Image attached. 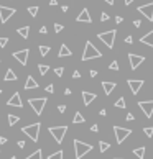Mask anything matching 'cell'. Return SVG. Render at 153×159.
<instances>
[{
    "label": "cell",
    "mask_w": 153,
    "mask_h": 159,
    "mask_svg": "<svg viewBox=\"0 0 153 159\" xmlns=\"http://www.w3.org/2000/svg\"><path fill=\"white\" fill-rule=\"evenodd\" d=\"M97 57H102V53H100L91 41H87L86 43V46H84V53H82V61L97 59Z\"/></svg>",
    "instance_id": "obj_1"
},
{
    "label": "cell",
    "mask_w": 153,
    "mask_h": 159,
    "mask_svg": "<svg viewBox=\"0 0 153 159\" xmlns=\"http://www.w3.org/2000/svg\"><path fill=\"white\" fill-rule=\"evenodd\" d=\"M74 156L76 159H82L87 152L92 151V144H87V143H82L79 139H74Z\"/></svg>",
    "instance_id": "obj_2"
},
{
    "label": "cell",
    "mask_w": 153,
    "mask_h": 159,
    "mask_svg": "<svg viewBox=\"0 0 153 159\" xmlns=\"http://www.w3.org/2000/svg\"><path fill=\"white\" fill-rule=\"evenodd\" d=\"M115 36H117V30H109V31L99 33L97 38H99L109 49H112V48H114V43H115Z\"/></svg>",
    "instance_id": "obj_3"
},
{
    "label": "cell",
    "mask_w": 153,
    "mask_h": 159,
    "mask_svg": "<svg viewBox=\"0 0 153 159\" xmlns=\"http://www.w3.org/2000/svg\"><path fill=\"white\" fill-rule=\"evenodd\" d=\"M40 128H41V125L40 123H31V125H26V126L21 128V131L28 136L31 141H38V134H40Z\"/></svg>",
    "instance_id": "obj_4"
},
{
    "label": "cell",
    "mask_w": 153,
    "mask_h": 159,
    "mask_svg": "<svg viewBox=\"0 0 153 159\" xmlns=\"http://www.w3.org/2000/svg\"><path fill=\"white\" fill-rule=\"evenodd\" d=\"M48 131H50V134L54 138V141L58 144H61L64 136H66V133H68V126H51V128H48Z\"/></svg>",
    "instance_id": "obj_5"
},
{
    "label": "cell",
    "mask_w": 153,
    "mask_h": 159,
    "mask_svg": "<svg viewBox=\"0 0 153 159\" xmlns=\"http://www.w3.org/2000/svg\"><path fill=\"white\" fill-rule=\"evenodd\" d=\"M114 134H115V141H117L119 144H122V143H124L125 139L132 134V130H128V128H122V126H117V125H115V126H114Z\"/></svg>",
    "instance_id": "obj_6"
},
{
    "label": "cell",
    "mask_w": 153,
    "mask_h": 159,
    "mask_svg": "<svg viewBox=\"0 0 153 159\" xmlns=\"http://www.w3.org/2000/svg\"><path fill=\"white\" fill-rule=\"evenodd\" d=\"M48 100L45 99V97H41V99H28V103L30 107L33 108V112L36 113V115H41L43 110H45V105H46Z\"/></svg>",
    "instance_id": "obj_7"
},
{
    "label": "cell",
    "mask_w": 153,
    "mask_h": 159,
    "mask_svg": "<svg viewBox=\"0 0 153 159\" xmlns=\"http://www.w3.org/2000/svg\"><path fill=\"white\" fill-rule=\"evenodd\" d=\"M137 12H138V13H142L148 21H153V2L145 4V5H140V7L137 8Z\"/></svg>",
    "instance_id": "obj_8"
},
{
    "label": "cell",
    "mask_w": 153,
    "mask_h": 159,
    "mask_svg": "<svg viewBox=\"0 0 153 159\" xmlns=\"http://www.w3.org/2000/svg\"><path fill=\"white\" fill-rule=\"evenodd\" d=\"M128 62H130V69L132 71H137L138 66L145 61V56H140V54H133V53H128Z\"/></svg>",
    "instance_id": "obj_9"
},
{
    "label": "cell",
    "mask_w": 153,
    "mask_h": 159,
    "mask_svg": "<svg viewBox=\"0 0 153 159\" xmlns=\"http://www.w3.org/2000/svg\"><path fill=\"white\" fill-rule=\"evenodd\" d=\"M15 8L12 7H5V5H0V21L2 23H7L8 20H10V17H13L15 15Z\"/></svg>",
    "instance_id": "obj_10"
},
{
    "label": "cell",
    "mask_w": 153,
    "mask_h": 159,
    "mask_svg": "<svg viewBox=\"0 0 153 159\" xmlns=\"http://www.w3.org/2000/svg\"><path fill=\"white\" fill-rule=\"evenodd\" d=\"M28 54H30V49H20V51H13L12 56H13L21 66H26V62H28Z\"/></svg>",
    "instance_id": "obj_11"
},
{
    "label": "cell",
    "mask_w": 153,
    "mask_h": 159,
    "mask_svg": "<svg viewBox=\"0 0 153 159\" xmlns=\"http://www.w3.org/2000/svg\"><path fill=\"white\" fill-rule=\"evenodd\" d=\"M138 108L146 115V118L153 117V100H145V102H138Z\"/></svg>",
    "instance_id": "obj_12"
},
{
    "label": "cell",
    "mask_w": 153,
    "mask_h": 159,
    "mask_svg": "<svg viewBox=\"0 0 153 159\" xmlns=\"http://www.w3.org/2000/svg\"><path fill=\"white\" fill-rule=\"evenodd\" d=\"M127 84H128V87H130V90H132L133 95H137V94H138V90L143 87V84H145V82H143L142 79H128Z\"/></svg>",
    "instance_id": "obj_13"
},
{
    "label": "cell",
    "mask_w": 153,
    "mask_h": 159,
    "mask_svg": "<svg viewBox=\"0 0 153 159\" xmlns=\"http://www.w3.org/2000/svg\"><path fill=\"white\" fill-rule=\"evenodd\" d=\"M76 21H79V23H92V18H91V13L87 8H82L81 13L78 15V18H76Z\"/></svg>",
    "instance_id": "obj_14"
},
{
    "label": "cell",
    "mask_w": 153,
    "mask_h": 159,
    "mask_svg": "<svg viewBox=\"0 0 153 159\" xmlns=\"http://www.w3.org/2000/svg\"><path fill=\"white\" fill-rule=\"evenodd\" d=\"M81 95H82V102H84V105H86V107H89L91 103H92L94 100L97 99L96 94H94V92H87V90H82Z\"/></svg>",
    "instance_id": "obj_15"
},
{
    "label": "cell",
    "mask_w": 153,
    "mask_h": 159,
    "mask_svg": "<svg viewBox=\"0 0 153 159\" xmlns=\"http://www.w3.org/2000/svg\"><path fill=\"white\" fill-rule=\"evenodd\" d=\"M7 105H10V107H17V108H21V107H23V103H21V97H20V94L15 92L13 95L8 99Z\"/></svg>",
    "instance_id": "obj_16"
},
{
    "label": "cell",
    "mask_w": 153,
    "mask_h": 159,
    "mask_svg": "<svg viewBox=\"0 0 153 159\" xmlns=\"http://www.w3.org/2000/svg\"><path fill=\"white\" fill-rule=\"evenodd\" d=\"M115 87H117V84H115V82H107V81L102 82V89H104V94H105V95H111L112 90H114Z\"/></svg>",
    "instance_id": "obj_17"
},
{
    "label": "cell",
    "mask_w": 153,
    "mask_h": 159,
    "mask_svg": "<svg viewBox=\"0 0 153 159\" xmlns=\"http://www.w3.org/2000/svg\"><path fill=\"white\" fill-rule=\"evenodd\" d=\"M33 89H38V82L35 81L33 76H28L25 82V90H33Z\"/></svg>",
    "instance_id": "obj_18"
},
{
    "label": "cell",
    "mask_w": 153,
    "mask_h": 159,
    "mask_svg": "<svg viewBox=\"0 0 153 159\" xmlns=\"http://www.w3.org/2000/svg\"><path fill=\"white\" fill-rule=\"evenodd\" d=\"M140 43H143V44H146V46L153 48V30L148 31L145 36H142V38H140Z\"/></svg>",
    "instance_id": "obj_19"
},
{
    "label": "cell",
    "mask_w": 153,
    "mask_h": 159,
    "mask_svg": "<svg viewBox=\"0 0 153 159\" xmlns=\"http://www.w3.org/2000/svg\"><path fill=\"white\" fill-rule=\"evenodd\" d=\"M68 56H72V51L69 49L66 44H61L59 53H58V57H68Z\"/></svg>",
    "instance_id": "obj_20"
},
{
    "label": "cell",
    "mask_w": 153,
    "mask_h": 159,
    "mask_svg": "<svg viewBox=\"0 0 153 159\" xmlns=\"http://www.w3.org/2000/svg\"><path fill=\"white\" fill-rule=\"evenodd\" d=\"M17 74L13 72V69H7V72H5V77H4V81L5 82H13V81H17Z\"/></svg>",
    "instance_id": "obj_21"
},
{
    "label": "cell",
    "mask_w": 153,
    "mask_h": 159,
    "mask_svg": "<svg viewBox=\"0 0 153 159\" xmlns=\"http://www.w3.org/2000/svg\"><path fill=\"white\" fill-rule=\"evenodd\" d=\"M17 33L21 36L23 39H28V35H30V26H21V28L17 30Z\"/></svg>",
    "instance_id": "obj_22"
},
{
    "label": "cell",
    "mask_w": 153,
    "mask_h": 159,
    "mask_svg": "<svg viewBox=\"0 0 153 159\" xmlns=\"http://www.w3.org/2000/svg\"><path fill=\"white\" fill-rule=\"evenodd\" d=\"M145 151H146V149H145V146H140V148L133 149V154H135L138 159H143V158H145Z\"/></svg>",
    "instance_id": "obj_23"
},
{
    "label": "cell",
    "mask_w": 153,
    "mask_h": 159,
    "mask_svg": "<svg viewBox=\"0 0 153 159\" xmlns=\"http://www.w3.org/2000/svg\"><path fill=\"white\" fill-rule=\"evenodd\" d=\"M84 121H86V118L82 117V113L81 112H76L74 113V118H72V123L78 125V123H84Z\"/></svg>",
    "instance_id": "obj_24"
},
{
    "label": "cell",
    "mask_w": 153,
    "mask_h": 159,
    "mask_svg": "<svg viewBox=\"0 0 153 159\" xmlns=\"http://www.w3.org/2000/svg\"><path fill=\"white\" fill-rule=\"evenodd\" d=\"M25 159H43V152H41V149H36L35 152H31L30 156H26Z\"/></svg>",
    "instance_id": "obj_25"
},
{
    "label": "cell",
    "mask_w": 153,
    "mask_h": 159,
    "mask_svg": "<svg viewBox=\"0 0 153 159\" xmlns=\"http://www.w3.org/2000/svg\"><path fill=\"white\" fill-rule=\"evenodd\" d=\"M8 117V125H10V126H13L15 123H18V121H20V117H17V115H7Z\"/></svg>",
    "instance_id": "obj_26"
},
{
    "label": "cell",
    "mask_w": 153,
    "mask_h": 159,
    "mask_svg": "<svg viewBox=\"0 0 153 159\" xmlns=\"http://www.w3.org/2000/svg\"><path fill=\"white\" fill-rule=\"evenodd\" d=\"M38 71H40L41 76H45L48 71H50V66H48V64H38Z\"/></svg>",
    "instance_id": "obj_27"
},
{
    "label": "cell",
    "mask_w": 153,
    "mask_h": 159,
    "mask_svg": "<svg viewBox=\"0 0 153 159\" xmlns=\"http://www.w3.org/2000/svg\"><path fill=\"white\" fill-rule=\"evenodd\" d=\"M111 148V143H105V141H99V151L100 152H105L107 149Z\"/></svg>",
    "instance_id": "obj_28"
},
{
    "label": "cell",
    "mask_w": 153,
    "mask_h": 159,
    "mask_svg": "<svg viewBox=\"0 0 153 159\" xmlns=\"http://www.w3.org/2000/svg\"><path fill=\"white\" fill-rule=\"evenodd\" d=\"M114 105L117 107V108H125V107H127V103H125V99H124V97H120V99H119Z\"/></svg>",
    "instance_id": "obj_29"
},
{
    "label": "cell",
    "mask_w": 153,
    "mask_h": 159,
    "mask_svg": "<svg viewBox=\"0 0 153 159\" xmlns=\"http://www.w3.org/2000/svg\"><path fill=\"white\" fill-rule=\"evenodd\" d=\"M63 156H64L63 151H56V152H53L51 156H48V159H63Z\"/></svg>",
    "instance_id": "obj_30"
},
{
    "label": "cell",
    "mask_w": 153,
    "mask_h": 159,
    "mask_svg": "<svg viewBox=\"0 0 153 159\" xmlns=\"http://www.w3.org/2000/svg\"><path fill=\"white\" fill-rule=\"evenodd\" d=\"M143 133H145L148 138H153V126H145L143 128Z\"/></svg>",
    "instance_id": "obj_31"
},
{
    "label": "cell",
    "mask_w": 153,
    "mask_h": 159,
    "mask_svg": "<svg viewBox=\"0 0 153 159\" xmlns=\"http://www.w3.org/2000/svg\"><path fill=\"white\" fill-rule=\"evenodd\" d=\"M48 53H50V46H40V54H41L43 57L48 56Z\"/></svg>",
    "instance_id": "obj_32"
},
{
    "label": "cell",
    "mask_w": 153,
    "mask_h": 159,
    "mask_svg": "<svg viewBox=\"0 0 153 159\" xmlns=\"http://www.w3.org/2000/svg\"><path fill=\"white\" fill-rule=\"evenodd\" d=\"M38 10H40L38 7H28V13L31 15V17H36V15H38Z\"/></svg>",
    "instance_id": "obj_33"
},
{
    "label": "cell",
    "mask_w": 153,
    "mask_h": 159,
    "mask_svg": "<svg viewBox=\"0 0 153 159\" xmlns=\"http://www.w3.org/2000/svg\"><path fill=\"white\" fill-rule=\"evenodd\" d=\"M109 69H111V71H119V62L117 61H112V62L109 64Z\"/></svg>",
    "instance_id": "obj_34"
},
{
    "label": "cell",
    "mask_w": 153,
    "mask_h": 159,
    "mask_svg": "<svg viewBox=\"0 0 153 159\" xmlns=\"http://www.w3.org/2000/svg\"><path fill=\"white\" fill-rule=\"evenodd\" d=\"M54 74H56L58 77H61V76L64 74V67H56V69H54Z\"/></svg>",
    "instance_id": "obj_35"
},
{
    "label": "cell",
    "mask_w": 153,
    "mask_h": 159,
    "mask_svg": "<svg viewBox=\"0 0 153 159\" xmlns=\"http://www.w3.org/2000/svg\"><path fill=\"white\" fill-rule=\"evenodd\" d=\"M8 44V38H2L0 36V48H5Z\"/></svg>",
    "instance_id": "obj_36"
},
{
    "label": "cell",
    "mask_w": 153,
    "mask_h": 159,
    "mask_svg": "<svg viewBox=\"0 0 153 159\" xmlns=\"http://www.w3.org/2000/svg\"><path fill=\"white\" fill-rule=\"evenodd\" d=\"M63 31V25H59V23H54V33H61Z\"/></svg>",
    "instance_id": "obj_37"
},
{
    "label": "cell",
    "mask_w": 153,
    "mask_h": 159,
    "mask_svg": "<svg viewBox=\"0 0 153 159\" xmlns=\"http://www.w3.org/2000/svg\"><path fill=\"white\" fill-rule=\"evenodd\" d=\"M109 18H111V17H109V13H105V12H102V13H100V21H107Z\"/></svg>",
    "instance_id": "obj_38"
},
{
    "label": "cell",
    "mask_w": 153,
    "mask_h": 159,
    "mask_svg": "<svg viewBox=\"0 0 153 159\" xmlns=\"http://www.w3.org/2000/svg\"><path fill=\"white\" fill-rule=\"evenodd\" d=\"M46 92H48V94H53V92H54V85H53V84L46 85Z\"/></svg>",
    "instance_id": "obj_39"
},
{
    "label": "cell",
    "mask_w": 153,
    "mask_h": 159,
    "mask_svg": "<svg viewBox=\"0 0 153 159\" xmlns=\"http://www.w3.org/2000/svg\"><path fill=\"white\" fill-rule=\"evenodd\" d=\"M125 43H127V44H132V43H133V38H132L130 35H128V36H125Z\"/></svg>",
    "instance_id": "obj_40"
},
{
    "label": "cell",
    "mask_w": 153,
    "mask_h": 159,
    "mask_svg": "<svg viewBox=\"0 0 153 159\" xmlns=\"http://www.w3.org/2000/svg\"><path fill=\"white\" fill-rule=\"evenodd\" d=\"M125 120H128V121L135 120V117H133V113H127V117H125Z\"/></svg>",
    "instance_id": "obj_41"
},
{
    "label": "cell",
    "mask_w": 153,
    "mask_h": 159,
    "mask_svg": "<svg viewBox=\"0 0 153 159\" xmlns=\"http://www.w3.org/2000/svg\"><path fill=\"white\" fill-rule=\"evenodd\" d=\"M58 112L64 113V112H66V105H58Z\"/></svg>",
    "instance_id": "obj_42"
},
{
    "label": "cell",
    "mask_w": 153,
    "mask_h": 159,
    "mask_svg": "<svg viewBox=\"0 0 153 159\" xmlns=\"http://www.w3.org/2000/svg\"><path fill=\"white\" fill-rule=\"evenodd\" d=\"M17 144H18V148H20V149H23V148H25V144H26V143H25V141H21V139H20V141H17Z\"/></svg>",
    "instance_id": "obj_43"
},
{
    "label": "cell",
    "mask_w": 153,
    "mask_h": 159,
    "mask_svg": "<svg viewBox=\"0 0 153 159\" xmlns=\"http://www.w3.org/2000/svg\"><path fill=\"white\" fill-rule=\"evenodd\" d=\"M79 77H81V72H79V71L72 72V79H79Z\"/></svg>",
    "instance_id": "obj_44"
},
{
    "label": "cell",
    "mask_w": 153,
    "mask_h": 159,
    "mask_svg": "<svg viewBox=\"0 0 153 159\" xmlns=\"http://www.w3.org/2000/svg\"><path fill=\"white\" fill-rule=\"evenodd\" d=\"M133 26H135V28H140V26H142V21H140V20H135V21H133Z\"/></svg>",
    "instance_id": "obj_45"
},
{
    "label": "cell",
    "mask_w": 153,
    "mask_h": 159,
    "mask_svg": "<svg viewBox=\"0 0 153 159\" xmlns=\"http://www.w3.org/2000/svg\"><path fill=\"white\" fill-rule=\"evenodd\" d=\"M40 33H41V35H46V33H48V28H46V26H41V28H40Z\"/></svg>",
    "instance_id": "obj_46"
},
{
    "label": "cell",
    "mask_w": 153,
    "mask_h": 159,
    "mask_svg": "<svg viewBox=\"0 0 153 159\" xmlns=\"http://www.w3.org/2000/svg\"><path fill=\"white\" fill-rule=\"evenodd\" d=\"M91 131H92V133H97V131H99V126H97V125H92V126H91Z\"/></svg>",
    "instance_id": "obj_47"
},
{
    "label": "cell",
    "mask_w": 153,
    "mask_h": 159,
    "mask_svg": "<svg viewBox=\"0 0 153 159\" xmlns=\"http://www.w3.org/2000/svg\"><path fill=\"white\" fill-rule=\"evenodd\" d=\"M7 143V138L5 136H0V144H5Z\"/></svg>",
    "instance_id": "obj_48"
},
{
    "label": "cell",
    "mask_w": 153,
    "mask_h": 159,
    "mask_svg": "<svg viewBox=\"0 0 153 159\" xmlns=\"http://www.w3.org/2000/svg\"><path fill=\"white\" fill-rule=\"evenodd\" d=\"M50 5H51V7H56V5H58V0H50Z\"/></svg>",
    "instance_id": "obj_49"
},
{
    "label": "cell",
    "mask_w": 153,
    "mask_h": 159,
    "mask_svg": "<svg viewBox=\"0 0 153 159\" xmlns=\"http://www.w3.org/2000/svg\"><path fill=\"white\" fill-rule=\"evenodd\" d=\"M71 92H72L71 89H66V90H64V95H66V97H68V95H71Z\"/></svg>",
    "instance_id": "obj_50"
},
{
    "label": "cell",
    "mask_w": 153,
    "mask_h": 159,
    "mask_svg": "<svg viewBox=\"0 0 153 159\" xmlns=\"http://www.w3.org/2000/svg\"><path fill=\"white\" fill-rule=\"evenodd\" d=\"M122 21H124V18H122V17H115V23H122Z\"/></svg>",
    "instance_id": "obj_51"
},
{
    "label": "cell",
    "mask_w": 153,
    "mask_h": 159,
    "mask_svg": "<svg viewBox=\"0 0 153 159\" xmlns=\"http://www.w3.org/2000/svg\"><path fill=\"white\" fill-rule=\"evenodd\" d=\"M89 76H91V77H96V76H97V71H94V69H92V71L89 72Z\"/></svg>",
    "instance_id": "obj_52"
},
{
    "label": "cell",
    "mask_w": 153,
    "mask_h": 159,
    "mask_svg": "<svg viewBox=\"0 0 153 159\" xmlns=\"http://www.w3.org/2000/svg\"><path fill=\"white\" fill-rule=\"evenodd\" d=\"M105 113H107V110H105V108H102V110H100V112H99V115H100V117H104Z\"/></svg>",
    "instance_id": "obj_53"
},
{
    "label": "cell",
    "mask_w": 153,
    "mask_h": 159,
    "mask_svg": "<svg viewBox=\"0 0 153 159\" xmlns=\"http://www.w3.org/2000/svg\"><path fill=\"white\" fill-rule=\"evenodd\" d=\"M124 2H125V5H130V4H133L135 0H124Z\"/></svg>",
    "instance_id": "obj_54"
},
{
    "label": "cell",
    "mask_w": 153,
    "mask_h": 159,
    "mask_svg": "<svg viewBox=\"0 0 153 159\" xmlns=\"http://www.w3.org/2000/svg\"><path fill=\"white\" fill-rule=\"evenodd\" d=\"M105 4H109V5H114V0H104Z\"/></svg>",
    "instance_id": "obj_55"
},
{
    "label": "cell",
    "mask_w": 153,
    "mask_h": 159,
    "mask_svg": "<svg viewBox=\"0 0 153 159\" xmlns=\"http://www.w3.org/2000/svg\"><path fill=\"white\" fill-rule=\"evenodd\" d=\"M10 159H17V158H15V156H12V158H10Z\"/></svg>",
    "instance_id": "obj_56"
},
{
    "label": "cell",
    "mask_w": 153,
    "mask_h": 159,
    "mask_svg": "<svg viewBox=\"0 0 153 159\" xmlns=\"http://www.w3.org/2000/svg\"><path fill=\"white\" fill-rule=\"evenodd\" d=\"M114 159H124V158H114Z\"/></svg>",
    "instance_id": "obj_57"
},
{
    "label": "cell",
    "mask_w": 153,
    "mask_h": 159,
    "mask_svg": "<svg viewBox=\"0 0 153 159\" xmlns=\"http://www.w3.org/2000/svg\"><path fill=\"white\" fill-rule=\"evenodd\" d=\"M0 94H2V90H0Z\"/></svg>",
    "instance_id": "obj_58"
},
{
    "label": "cell",
    "mask_w": 153,
    "mask_h": 159,
    "mask_svg": "<svg viewBox=\"0 0 153 159\" xmlns=\"http://www.w3.org/2000/svg\"><path fill=\"white\" fill-rule=\"evenodd\" d=\"M13 2H15V0H13Z\"/></svg>",
    "instance_id": "obj_59"
},
{
    "label": "cell",
    "mask_w": 153,
    "mask_h": 159,
    "mask_svg": "<svg viewBox=\"0 0 153 159\" xmlns=\"http://www.w3.org/2000/svg\"><path fill=\"white\" fill-rule=\"evenodd\" d=\"M0 64H2V62H0Z\"/></svg>",
    "instance_id": "obj_60"
}]
</instances>
